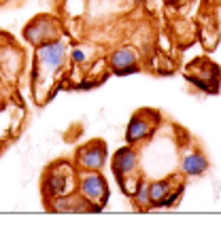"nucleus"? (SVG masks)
Here are the masks:
<instances>
[{"label": "nucleus", "mask_w": 221, "mask_h": 248, "mask_svg": "<svg viewBox=\"0 0 221 248\" xmlns=\"http://www.w3.org/2000/svg\"><path fill=\"white\" fill-rule=\"evenodd\" d=\"M66 58H68V47L64 43V38H51V41L34 47V55H32V68H30V85H32V93L38 100L43 87V100L47 102V92L45 87L55 83V77L64 70L66 66Z\"/></svg>", "instance_id": "nucleus-1"}, {"label": "nucleus", "mask_w": 221, "mask_h": 248, "mask_svg": "<svg viewBox=\"0 0 221 248\" xmlns=\"http://www.w3.org/2000/svg\"><path fill=\"white\" fill-rule=\"evenodd\" d=\"M77 168L70 159L51 161L41 174V193L43 200L49 202L58 195L70 193L77 189Z\"/></svg>", "instance_id": "nucleus-2"}, {"label": "nucleus", "mask_w": 221, "mask_h": 248, "mask_svg": "<svg viewBox=\"0 0 221 248\" xmlns=\"http://www.w3.org/2000/svg\"><path fill=\"white\" fill-rule=\"evenodd\" d=\"M77 191L92 206V212H102L111 202V185L102 170L77 174Z\"/></svg>", "instance_id": "nucleus-3"}, {"label": "nucleus", "mask_w": 221, "mask_h": 248, "mask_svg": "<svg viewBox=\"0 0 221 248\" xmlns=\"http://www.w3.org/2000/svg\"><path fill=\"white\" fill-rule=\"evenodd\" d=\"M185 78L198 92L206 95H215L219 93V87H221V68L208 58H196L187 64Z\"/></svg>", "instance_id": "nucleus-4"}, {"label": "nucleus", "mask_w": 221, "mask_h": 248, "mask_svg": "<svg viewBox=\"0 0 221 248\" xmlns=\"http://www.w3.org/2000/svg\"><path fill=\"white\" fill-rule=\"evenodd\" d=\"M162 112L155 108H138L130 117L128 125H126V144L138 146L143 142H149V140L155 136V132L162 125Z\"/></svg>", "instance_id": "nucleus-5"}, {"label": "nucleus", "mask_w": 221, "mask_h": 248, "mask_svg": "<svg viewBox=\"0 0 221 248\" xmlns=\"http://www.w3.org/2000/svg\"><path fill=\"white\" fill-rule=\"evenodd\" d=\"M77 172H89V170H104L109 166V144L102 138H92L85 144L77 146L72 155Z\"/></svg>", "instance_id": "nucleus-6"}, {"label": "nucleus", "mask_w": 221, "mask_h": 248, "mask_svg": "<svg viewBox=\"0 0 221 248\" xmlns=\"http://www.w3.org/2000/svg\"><path fill=\"white\" fill-rule=\"evenodd\" d=\"M62 30V24L55 15L51 13H38L28 21L21 30V36L24 41L30 45V47H38V45L51 41V38H58Z\"/></svg>", "instance_id": "nucleus-7"}, {"label": "nucleus", "mask_w": 221, "mask_h": 248, "mask_svg": "<svg viewBox=\"0 0 221 248\" xmlns=\"http://www.w3.org/2000/svg\"><path fill=\"white\" fill-rule=\"evenodd\" d=\"M111 172H113V178H115L117 185L121 183L123 178L140 174V153H138V149L132 146V144H123V146H119V149L113 151Z\"/></svg>", "instance_id": "nucleus-8"}, {"label": "nucleus", "mask_w": 221, "mask_h": 248, "mask_svg": "<svg viewBox=\"0 0 221 248\" xmlns=\"http://www.w3.org/2000/svg\"><path fill=\"white\" fill-rule=\"evenodd\" d=\"M106 66H109L111 75L115 77H132L140 72V53L136 51L132 45H119L113 49L106 58Z\"/></svg>", "instance_id": "nucleus-9"}, {"label": "nucleus", "mask_w": 221, "mask_h": 248, "mask_svg": "<svg viewBox=\"0 0 221 248\" xmlns=\"http://www.w3.org/2000/svg\"><path fill=\"white\" fill-rule=\"evenodd\" d=\"M211 159L198 146H185L181 144V159H179V172L183 178H198L208 172Z\"/></svg>", "instance_id": "nucleus-10"}, {"label": "nucleus", "mask_w": 221, "mask_h": 248, "mask_svg": "<svg viewBox=\"0 0 221 248\" xmlns=\"http://www.w3.org/2000/svg\"><path fill=\"white\" fill-rule=\"evenodd\" d=\"M45 208L49 212H60V214H92V206L83 200V195L77 189L45 202Z\"/></svg>", "instance_id": "nucleus-11"}, {"label": "nucleus", "mask_w": 221, "mask_h": 248, "mask_svg": "<svg viewBox=\"0 0 221 248\" xmlns=\"http://www.w3.org/2000/svg\"><path fill=\"white\" fill-rule=\"evenodd\" d=\"M181 183L183 176L179 178V174H170L164 178H153L149 180V210H162V202L166 200V195L172 191V187Z\"/></svg>", "instance_id": "nucleus-12"}, {"label": "nucleus", "mask_w": 221, "mask_h": 248, "mask_svg": "<svg viewBox=\"0 0 221 248\" xmlns=\"http://www.w3.org/2000/svg\"><path fill=\"white\" fill-rule=\"evenodd\" d=\"M130 200H132L136 210H140V212L149 210V180H147L145 174L138 176V183H136V189H134V193L130 195Z\"/></svg>", "instance_id": "nucleus-13"}, {"label": "nucleus", "mask_w": 221, "mask_h": 248, "mask_svg": "<svg viewBox=\"0 0 221 248\" xmlns=\"http://www.w3.org/2000/svg\"><path fill=\"white\" fill-rule=\"evenodd\" d=\"M183 193H185V180H181V183L174 185L172 191L166 195V200L162 202V208H174L181 200H183Z\"/></svg>", "instance_id": "nucleus-14"}, {"label": "nucleus", "mask_w": 221, "mask_h": 248, "mask_svg": "<svg viewBox=\"0 0 221 248\" xmlns=\"http://www.w3.org/2000/svg\"><path fill=\"white\" fill-rule=\"evenodd\" d=\"M68 58H70V62L75 66H83L85 60H87V53L83 51V47H72L70 53H68Z\"/></svg>", "instance_id": "nucleus-15"}, {"label": "nucleus", "mask_w": 221, "mask_h": 248, "mask_svg": "<svg viewBox=\"0 0 221 248\" xmlns=\"http://www.w3.org/2000/svg\"><path fill=\"white\" fill-rule=\"evenodd\" d=\"M98 85H102V78H83V81H79L75 89L79 92H89V89H96Z\"/></svg>", "instance_id": "nucleus-16"}, {"label": "nucleus", "mask_w": 221, "mask_h": 248, "mask_svg": "<svg viewBox=\"0 0 221 248\" xmlns=\"http://www.w3.org/2000/svg\"><path fill=\"white\" fill-rule=\"evenodd\" d=\"M11 41H13V36L7 34V32H0V49H2V47H7V45H9Z\"/></svg>", "instance_id": "nucleus-17"}, {"label": "nucleus", "mask_w": 221, "mask_h": 248, "mask_svg": "<svg viewBox=\"0 0 221 248\" xmlns=\"http://www.w3.org/2000/svg\"><path fill=\"white\" fill-rule=\"evenodd\" d=\"M0 155H2V149H0Z\"/></svg>", "instance_id": "nucleus-18"}, {"label": "nucleus", "mask_w": 221, "mask_h": 248, "mask_svg": "<svg viewBox=\"0 0 221 248\" xmlns=\"http://www.w3.org/2000/svg\"><path fill=\"white\" fill-rule=\"evenodd\" d=\"M134 2H138V0H134Z\"/></svg>", "instance_id": "nucleus-19"}, {"label": "nucleus", "mask_w": 221, "mask_h": 248, "mask_svg": "<svg viewBox=\"0 0 221 248\" xmlns=\"http://www.w3.org/2000/svg\"><path fill=\"white\" fill-rule=\"evenodd\" d=\"M217 2H221V0H217Z\"/></svg>", "instance_id": "nucleus-20"}]
</instances>
